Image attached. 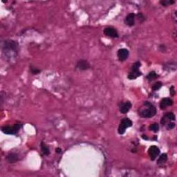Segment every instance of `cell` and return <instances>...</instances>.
Segmentation results:
<instances>
[{"label":"cell","instance_id":"cb8c5ba5","mask_svg":"<svg viewBox=\"0 0 177 177\" xmlns=\"http://www.w3.org/2000/svg\"><path fill=\"white\" fill-rule=\"evenodd\" d=\"M138 18H139L140 21L142 22V21H143V20H144V15L141 14V13H139V14H138Z\"/></svg>","mask_w":177,"mask_h":177},{"label":"cell","instance_id":"ac0fdd59","mask_svg":"<svg viewBox=\"0 0 177 177\" xmlns=\"http://www.w3.org/2000/svg\"><path fill=\"white\" fill-rule=\"evenodd\" d=\"M162 85H163V84L161 82H157V83H154L153 85H152V90L153 91L159 90V89H161V87H162Z\"/></svg>","mask_w":177,"mask_h":177},{"label":"cell","instance_id":"d6986e66","mask_svg":"<svg viewBox=\"0 0 177 177\" xmlns=\"http://www.w3.org/2000/svg\"><path fill=\"white\" fill-rule=\"evenodd\" d=\"M149 129L151 131H153L154 132H157L159 129V125L157 124V123H154V124H152L149 126Z\"/></svg>","mask_w":177,"mask_h":177},{"label":"cell","instance_id":"ba28073f","mask_svg":"<svg viewBox=\"0 0 177 177\" xmlns=\"http://www.w3.org/2000/svg\"><path fill=\"white\" fill-rule=\"evenodd\" d=\"M104 34L109 37L118 38V33L115 28L112 27H107L104 30Z\"/></svg>","mask_w":177,"mask_h":177},{"label":"cell","instance_id":"52a82bcc","mask_svg":"<svg viewBox=\"0 0 177 177\" xmlns=\"http://www.w3.org/2000/svg\"><path fill=\"white\" fill-rule=\"evenodd\" d=\"M129 55V52L127 49H119L117 53L118 58L119 60L121 61V62H123V61L126 60L128 58Z\"/></svg>","mask_w":177,"mask_h":177},{"label":"cell","instance_id":"9c48e42d","mask_svg":"<svg viewBox=\"0 0 177 177\" xmlns=\"http://www.w3.org/2000/svg\"><path fill=\"white\" fill-rule=\"evenodd\" d=\"M132 107V103L129 101L123 102L120 104L119 105V110L121 114H127L129 111V109Z\"/></svg>","mask_w":177,"mask_h":177},{"label":"cell","instance_id":"603a6c76","mask_svg":"<svg viewBox=\"0 0 177 177\" xmlns=\"http://www.w3.org/2000/svg\"><path fill=\"white\" fill-rule=\"evenodd\" d=\"M170 95H171V96H174L175 91H174V87L172 86V87H170Z\"/></svg>","mask_w":177,"mask_h":177},{"label":"cell","instance_id":"9a60e30c","mask_svg":"<svg viewBox=\"0 0 177 177\" xmlns=\"http://www.w3.org/2000/svg\"><path fill=\"white\" fill-rule=\"evenodd\" d=\"M167 154H162L161 156H160V157L159 158V159H158L157 161V164L158 165H161L163 164V163H165L167 161Z\"/></svg>","mask_w":177,"mask_h":177},{"label":"cell","instance_id":"5bb4252c","mask_svg":"<svg viewBox=\"0 0 177 177\" xmlns=\"http://www.w3.org/2000/svg\"><path fill=\"white\" fill-rule=\"evenodd\" d=\"M6 160L8 163H14L19 160V156L18 154L14 153V152H11L6 156Z\"/></svg>","mask_w":177,"mask_h":177},{"label":"cell","instance_id":"8fae6325","mask_svg":"<svg viewBox=\"0 0 177 177\" xmlns=\"http://www.w3.org/2000/svg\"><path fill=\"white\" fill-rule=\"evenodd\" d=\"M76 67L81 71H85V70L90 68V64L87 60H80L78 61L77 64H76Z\"/></svg>","mask_w":177,"mask_h":177},{"label":"cell","instance_id":"3957f363","mask_svg":"<svg viewBox=\"0 0 177 177\" xmlns=\"http://www.w3.org/2000/svg\"><path fill=\"white\" fill-rule=\"evenodd\" d=\"M140 66H141V64H140L139 61L135 62V63L133 64L132 66V69H131V71L128 75V78L129 80H135L142 75L141 71L139 70Z\"/></svg>","mask_w":177,"mask_h":177},{"label":"cell","instance_id":"e0dca14e","mask_svg":"<svg viewBox=\"0 0 177 177\" xmlns=\"http://www.w3.org/2000/svg\"><path fill=\"white\" fill-rule=\"evenodd\" d=\"M158 76L159 75H157V73H156L155 71H151L149 74H148L146 78H147V79L148 80L152 81V80H153L157 78Z\"/></svg>","mask_w":177,"mask_h":177},{"label":"cell","instance_id":"ffe728a7","mask_svg":"<svg viewBox=\"0 0 177 177\" xmlns=\"http://www.w3.org/2000/svg\"><path fill=\"white\" fill-rule=\"evenodd\" d=\"M174 3V1L173 0H164V1H160V4H161L163 6H167L168 5H171Z\"/></svg>","mask_w":177,"mask_h":177},{"label":"cell","instance_id":"5b68a950","mask_svg":"<svg viewBox=\"0 0 177 177\" xmlns=\"http://www.w3.org/2000/svg\"><path fill=\"white\" fill-rule=\"evenodd\" d=\"M132 126V121L130 119L125 118L121 120V124H120L118 127V132L119 134H124L126 129L128 127H130Z\"/></svg>","mask_w":177,"mask_h":177},{"label":"cell","instance_id":"277c9868","mask_svg":"<svg viewBox=\"0 0 177 177\" xmlns=\"http://www.w3.org/2000/svg\"><path fill=\"white\" fill-rule=\"evenodd\" d=\"M22 127V125L20 123H18V124H15L10 126V125H6L1 127V132L4 133L5 134H9V135H14L16 134L17 133L19 132V130Z\"/></svg>","mask_w":177,"mask_h":177},{"label":"cell","instance_id":"7a4b0ae2","mask_svg":"<svg viewBox=\"0 0 177 177\" xmlns=\"http://www.w3.org/2000/svg\"><path fill=\"white\" fill-rule=\"evenodd\" d=\"M18 45L16 42L13 40H6L4 42L3 51L7 56L12 57L15 56L18 50Z\"/></svg>","mask_w":177,"mask_h":177},{"label":"cell","instance_id":"484cf974","mask_svg":"<svg viewBox=\"0 0 177 177\" xmlns=\"http://www.w3.org/2000/svg\"><path fill=\"white\" fill-rule=\"evenodd\" d=\"M142 138H143V139H145V140H147V137L145 136V135H142Z\"/></svg>","mask_w":177,"mask_h":177},{"label":"cell","instance_id":"44dd1931","mask_svg":"<svg viewBox=\"0 0 177 177\" xmlns=\"http://www.w3.org/2000/svg\"><path fill=\"white\" fill-rule=\"evenodd\" d=\"M30 72H31V73L34 74V75H36V74H38L40 73V70L38 69V68L34 67V66H30Z\"/></svg>","mask_w":177,"mask_h":177},{"label":"cell","instance_id":"4316f807","mask_svg":"<svg viewBox=\"0 0 177 177\" xmlns=\"http://www.w3.org/2000/svg\"><path fill=\"white\" fill-rule=\"evenodd\" d=\"M173 66H174V67H176V64H175V65H174V66H172V67H173ZM165 67H166V68H167V67H170V68H171V66H165Z\"/></svg>","mask_w":177,"mask_h":177},{"label":"cell","instance_id":"7402d4cb","mask_svg":"<svg viewBox=\"0 0 177 177\" xmlns=\"http://www.w3.org/2000/svg\"><path fill=\"white\" fill-rule=\"evenodd\" d=\"M174 127H175V123L174 122H170V123H167V129H172L174 128Z\"/></svg>","mask_w":177,"mask_h":177},{"label":"cell","instance_id":"30bf717a","mask_svg":"<svg viewBox=\"0 0 177 177\" xmlns=\"http://www.w3.org/2000/svg\"><path fill=\"white\" fill-rule=\"evenodd\" d=\"M173 104H174V102H173L172 99L170 98H164L160 102L159 106L161 109H165L168 106L173 105Z\"/></svg>","mask_w":177,"mask_h":177},{"label":"cell","instance_id":"6da1fadb","mask_svg":"<svg viewBox=\"0 0 177 177\" xmlns=\"http://www.w3.org/2000/svg\"><path fill=\"white\" fill-rule=\"evenodd\" d=\"M157 108L149 102H145L143 106L138 110V114L141 118H152L157 114Z\"/></svg>","mask_w":177,"mask_h":177},{"label":"cell","instance_id":"8992f818","mask_svg":"<svg viewBox=\"0 0 177 177\" xmlns=\"http://www.w3.org/2000/svg\"><path fill=\"white\" fill-rule=\"evenodd\" d=\"M148 154H149L152 161H154L158 157V156L160 154L159 148L155 145L151 146L148 150Z\"/></svg>","mask_w":177,"mask_h":177},{"label":"cell","instance_id":"4fadbf2b","mask_svg":"<svg viewBox=\"0 0 177 177\" xmlns=\"http://www.w3.org/2000/svg\"><path fill=\"white\" fill-rule=\"evenodd\" d=\"M135 18H136V15L134 13H129L125 19V24L129 26H134L135 24Z\"/></svg>","mask_w":177,"mask_h":177},{"label":"cell","instance_id":"2e32d148","mask_svg":"<svg viewBox=\"0 0 177 177\" xmlns=\"http://www.w3.org/2000/svg\"><path fill=\"white\" fill-rule=\"evenodd\" d=\"M41 149H42V152H43V154L44 155L48 156L49 154V153H50L49 147L48 146L46 145L45 143H44L43 142H42V143H41Z\"/></svg>","mask_w":177,"mask_h":177},{"label":"cell","instance_id":"d4e9b609","mask_svg":"<svg viewBox=\"0 0 177 177\" xmlns=\"http://www.w3.org/2000/svg\"><path fill=\"white\" fill-rule=\"evenodd\" d=\"M56 151L57 153H59V154L62 153V149H61L60 148H59V147L57 148V149H56Z\"/></svg>","mask_w":177,"mask_h":177},{"label":"cell","instance_id":"7c38bea8","mask_svg":"<svg viewBox=\"0 0 177 177\" xmlns=\"http://www.w3.org/2000/svg\"><path fill=\"white\" fill-rule=\"evenodd\" d=\"M176 120V117H175V115L172 112H169V113H167L165 115L163 116V118L161 120V123L162 125H166V123H167V121H174Z\"/></svg>","mask_w":177,"mask_h":177}]
</instances>
